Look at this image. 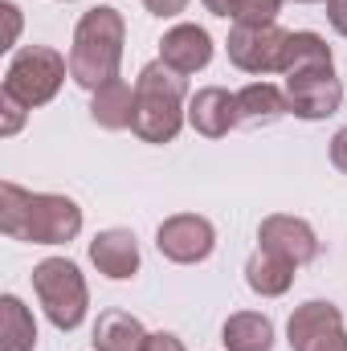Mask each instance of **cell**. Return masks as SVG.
<instances>
[{
    "label": "cell",
    "mask_w": 347,
    "mask_h": 351,
    "mask_svg": "<svg viewBox=\"0 0 347 351\" xmlns=\"http://www.w3.org/2000/svg\"><path fill=\"white\" fill-rule=\"evenodd\" d=\"M143 351H184V343L176 335H168V331H160V335H147Z\"/></svg>",
    "instance_id": "26"
},
{
    "label": "cell",
    "mask_w": 347,
    "mask_h": 351,
    "mask_svg": "<svg viewBox=\"0 0 347 351\" xmlns=\"http://www.w3.org/2000/svg\"><path fill=\"white\" fill-rule=\"evenodd\" d=\"M258 241H261V250H270V254H278V258H286V262H294V265H307L319 258L315 229L302 217H290V213L265 217L258 225Z\"/></svg>",
    "instance_id": "10"
},
{
    "label": "cell",
    "mask_w": 347,
    "mask_h": 351,
    "mask_svg": "<svg viewBox=\"0 0 347 351\" xmlns=\"http://www.w3.org/2000/svg\"><path fill=\"white\" fill-rule=\"evenodd\" d=\"M0 106H4V123H0V135H16L21 131V123H25V110L29 106H21L12 94H4L0 90Z\"/></svg>",
    "instance_id": "22"
},
{
    "label": "cell",
    "mask_w": 347,
    "mask_h": 351,
    "mask_svg": "<svg viewBox=\"0 0 347 351\" xmlns=\"http://www.w3.org/2000/svg\"><path fill=\"white\" fill-rule=\"evenodd\" d=\"M188 123H192V131L204 135V139H221V135H229V131L241 123L237 94H229V90H221V86L196 90L192 102H188Z\"/></svg>",
    "instance_id": "11"
},
{
    "label": "cell",
    "mask_w": 347,
    "mask_h": 351,
    "mask_svg": "<svg viewBox=\"0 0 347 351\" xmlns=\"http://www.w3.org/2000/svg\"><path fill=\"white\" fill-rule=\"evenodd\" d=\"M221 343L229 351H274V323L258 311H237L225 319Z\"/></svg>",
    "instance_id": "17"
},
{
    "label": "cell",
    "mask_w": 347,
    "mask_h": 351,
    "mask_svg": "<svg viewBox=\"0 0 347 351\" xmlns=\"http://www.w3.org/2000/svg\"><path fill=\"white\" fill-rule=\"evenodd\" d=\"M66 74H70V62L58 49H49V45H25L8 62V70H4V94H12L21 106L33 110V106H45V102L58 98Z\"/></svg>",
    "instance_id": "5"
},
{
    "label": "cell",
    "mask_w": 347,
    "mask_h": 351,
    "mask_svg": "<svg viewBox=\"0 0 347 351\" xmlns=\"http://www.w3.org/2000/svg\"><path fill=\"white\" fill-rule=\"evenodd\" d=\"M90 119H94L102 131H123V127H131V119H135V90L127 86L123 78L102 82V86L94 90V98H90Z\"/></svg>",
    "instance_id": "14"
},
{
    "label": "cell",
    "mask_w": 347,
    "mask_h": 351,
    "mask_svg": "<svg viewBox=\"0 0 347 351\" xmlns=\"http://www.w3.org/2000/svg\"><path fill=\"white\" fill-rule=\"evenodd\" d=\"M331 164L347 176V127H339V131H335V139H331Z\"/></svg>",
    "instance_id": "24"
},
{
    "label": "cell",
    "mask_w": 347,
    "mask_h": 351,
    "mask_svg": "<svg viewBox=\"0 0 347 351\" xmlns=\"http://www.w3.org/2000/svg\"><path fill=\"white\" fill-rule=\"evenodd\" d=\"M278 8H282V0H237L233 21L237 25H274Z\"/></svg>",
    "instance_id": "21"
},
{
    "label": "cell",
    "mask_w": 347,
    "mask_h": 351,
    "mask_svg": "<svg viewBox=\"0 0 347 351\" xmlns=\"http://www.w3.org/2000/svg\"><path fill=\"white\" fill-rule=\"evenodd\" d=\"M286 335H290V351H347L344 315L335 302H323V298L302 302L290 315Z\"/></svg>",
    "instance_id": "6"
},
{
    "label": "cell",
    "mask_w": 347,
    "mask_h": 351,
    "mask_svg": "<svg viewBox=\"0 0 347 351\" xmlns=\"http://www.w3.org/2000/svg\"><path fill=\"white\" fill-rule=\"evenodd\" d=\"M0 233L33 245H66L82 233V208L58 192H25L21 184H0Z\"/></svg>",
    "instance_id": "1"
},
{
    "label": "cell",
    "mask_w": 347,
    "mask_h": 351,
    "mask_svg": "<svg viewBox=\"0 0 347 351\" xmlns=\"http://www.w3.org/2000/svg\"><path fill=\"white\" fill-rule=\"evenodd\" d=\"M323 66H335V62H331V45L319 33H286L278 74H302V70H323Z\"/></svg>",
    "instance_id": "19"
},
{
    "label": "cell",
    "mask_w": 347,
    "mask_h": 351,
    "mask_svg": "<svg viewBox=\"0 0 347 351\" xmlns=\"http://www.w3.org/2000/svg\"><path fill=\"white\" fill-rule=\"evenodd\" d=\"M294 269H298L294 262H286V258H278V254L258 245V254L246 262V282L261 298H278V294H286L294 286Z\"/></svg>",
    "instance_id": "16"
},
{
    "label": "cell",
    "mask_w": 347,
    "mask_h": 351,
    "mask_svg": "<svg viewBox=\"0 0 347 351\" xmlns=\"http://www.w3.org/2000/svg\"><path fill=\"white\" fill-rule=\"evenodd\" d=\"M33 290H37V302L45 306V319L58 331H78L82 327L90 290L82 269L70 258H45L41 265H33Z\"/></svg>",
    "instance_id": "4"
},
{
    "label": "cell",
    "mask_w": 347,
    "mask_h": 351,
    "mask_svg": "<svg viewBox=\"0 0 347 351\" xmlns=\"http://www.w3.org/2000/svg\"><path fill=\"white\" fill-rule=\"evenodd\" d=\"M123 41H127V21L119 8H90L82 12L78 29H74V45H70V78L82 90H94L110 78H119V62H123Z\"/></svg>",
    "instance_id": "2"
},
{
    "label": "cell",
    "mask_w": 347,
    "mask_h": 351,
    "mask_svg": "<svg viewBox=\"0 0 347 351\" xmlns=\"http://www.w3.org/2000/svg\"><path fill=\"white\" fill-rule=\"evenodd\" d=\"M147 331L127 311H102L94 323V351H143Z\"/></svg>",
    "instance_id": "15"
},
{
    "label": "cell",
    "mask_w": 347,
    "mask_h": 351,
    "mask_svg": "<svg viewBox=\"0 0 347 351\" xmlns=\"http://www.w3.org/2000/svg\"><path fill=\"white\" fill-rule=\"evenodd\" d=\"M0 12H4V21H8V45H16V37H21V8L16 4H0Z\"/></svg>",
    "instance_id": "27"
},
{
    "label": "cell",
    "mask_w": 347,
    "mask_h": 351,
    "mask_svg": "<svg viewBox=\"0 0 347 351\" xmlns=\"http://www.w3.org/2000/svg\"><path fill=\"white\" fill-rule=\"evenodd\" d=\"M204 8H208L213 16H233V8H237V0H204Z\"/></svg>",
    "instance_id": "28"
},
{
    "label": "cell",
    "mask_w": 347,
    "mask_h": 351,
    "mask_svg": "<svg viewBox=\"0 0 347 351\" xmlns=\"http://www.w3.org/2000/svg\"><path fill=\"white\" fill-rule=\"evenodd\" d=\"M294 4H319V0H294Z\"/></svg>",
    "instance_id": "29"
},
{
    "label": "cell",
    "mask_w": 347,
    "mask_h": 351,
    "mask_svg": "<svg viewBox=\"0 0 347 351\" xmlns=\"http://www.w3.org/2000/svg\"><path fill=\"white\" fill-rule=\"evenodd\" d=\"M90 262L98 265V274H106L110 282H127L139 274V241L131 229H102L90 241Z\"/></svg>",
    "instance_id": "13"
},
{
    "label": "cell",
    "mask_w": 347,
    "mask_h": 351,
    "mask_svg": "<svg viewBox=\"0 0 347 351\" xmlns=\"http://www.w3.org/2000/svg\"><path fill=\"white\" fill-rule=\"evenodd\" d=\"M229 62L246 74H274L282 70V49H286V33L278 25H233L229 41Z\"/></svg>",
    "instance_id": "7"
},
{
    "label": "cell",
    "mask_w": 347,
    "mask_h": 351,
    "mask_svg": "<svg viewBox=\"0 0 347 351\" xmlns=\"http://www.w3.org/2000/svg\"><path fill=\"white\" fill-rule=\"evenodd\" d=\"M327 21H331L335 33L347 37V0H327Z\"/></svg>",
    "instance_id": "25"
},
{
    "label": "cell",
    "mask_w": 347,
    "mask_h": 351,
    "mask_svg": "<svg viewBox=\"0 0 347 351\" xmlns=\"http://www.w3.org/2000/svg\"><path fill=\"white\" fill-rule=\"evenodd\" d=\"M156 245H160V254H164L168 262L196 265L217 250V229H213L204 217H196V213H176V217H168V221L160 225Z\"/></svg>",
    "instance_id": "9"
},
{
    "label": "cell",
    "mask_w": 347,
    "mask_h": 351,
    "mask_svg": "<svg viewBox=\"0 0 347 351\" xmlns=\"http://www.w3.org/2000/svg\"><path fill=\"white\" fill-rule=\"evenodd\" d=\"M37 348V323L29 306L16 294L0 298V351H33Z\"/></svg>",
    "instance_id": "18"
},
{
    "label": "cell",
    "mask_w": 347,
    "mask_h": 351,
    "mask_svg": "<svg viewBox=\"0 0 347 351\" xmlns=\"http://www.w3.org/2000/svg\"><path fill=\"white\" fill-rule=\"evenodd\" d=\"M184 94L188 82L184 74L168 70L164 62H147L135 78V119H131V131L143 139V143H172L188 119L184 110Z\"/></svg>",
    "instance_id": "3"
},
{
    "label": "cell",
    "mask_w": 347,
    "mask_h": 351,
    "mask_svg": "<svg viewBox=\"0 0 347 351\" xmlns=\"http://www.w3.org/2000/svg\"><path fill=\"white\" fill-rule=\"evenodd\" d=\"M286 102H290V114H298V119H311V123L331 119L344 106V86L335 78V66L286 74Z\"/></svg>",
    "instance_id": "8"
},
{
    "label": "cell",
    "mask_w": 347,
    "mask_h": 351,
    "mask_svg": "<svg viewBox=\"0 0 347 351\" xmlns=\"http://www.w3.org/2000/svg\"><path fill=\"white\" fill-rule=\"evenodd\" d=\"M160 62L176 70V74H196V70H204L208 62H213V37H208V29H200V25H176L164 33V41H160Z\"/></svg>",
    "instance_id": "12"
},
{
    "label": "cell",
    "mask_w": 347,
    "mask_h": 351,
    "mask_svg": "<svg viewBox=\"0 0 347 351\" xmlns=\"http://www.w3.org/2000/svg\"><path fill=\"white\" fill-rule=\"evenodd\" d=\"M143 8H147L152 16H180V12L188 8V0H143Z\"/></svg>",
    "instance_id": "23"
},
{
    "label": "cell",
    "mask_w": 347,
    "mask_h": 351,
    "mask_svg": "<svg viewBox=\"0 0 347 351\" xmlns=\"http://www.w3.org/2000/svg\"><path fill=\"white\" fill-rule=\"evenodd\" d=\"M237 106H241V123H274L290 114L286 94L270 82H250L246 90H237Z\"/></svg>",
    "instance_id": "20"
}]
</instances>
